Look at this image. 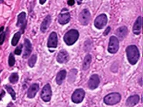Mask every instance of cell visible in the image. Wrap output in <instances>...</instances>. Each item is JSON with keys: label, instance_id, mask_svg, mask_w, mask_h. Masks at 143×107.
<instances>
[{"label": "cell", "instance_id": "obj_31", "mask_svg": "<svg viewBox=\"0 0 143 107\" xmlns=\"http://www.w3.org/2000/svg\"><path fill=\"white\" fill-rule=\"evenodd\" d=\"M74 3H75V2L73 1V0H70V1H68V2H67V4H68V5H69V6H73V5L74 4Z\"/></svg>", "mask_w": 143, "mask_h": 107}, {"label": "cell", "instance_id": "obj_14", "mask_svg": "<svg viewBox=\"0 0 143 107\" xmlns=\"http://www.w3.org/2000/svg\"><path fill=\"white\" fill-rule=\"evenodd\" d=\"M24 52H23V58H27L29 57V56L30 55V54L32 52V44L30 43V40L28 39H25V44H24Z\"/></svg>", "mask_w": 143, "mask_h": 107}, {"label": "cell", "instance_id": "obj_25", "mask_svg": "<svg viewBox=\"0 0 143 107\" xmlns=\"http://www.w3.org/2000/svg\"><path fill=\"white\" fill-rule=\"evenodd\" d=\"M36 62H37V56L35 54H34L29 59V61H28V66L30 67H31V68L34 67L35 64H36Z\"/></svg>", "mask_w": 143, "mask_h": 107}, {"label": "cell", "instance_id": "obj_15", "mask_svg": "<svg viewBox=\"0 0 143 107\" xmlns=\"http://www.w3.org/2000/svg\"><path fill=\"white\" fill-rule=\"evenodd\" d=\"M142 17L139 16L137 20H136L133 26V33L136 35H139L142 31Z\"/></svg>", "mask_w": 143, "mask_h": 107}, {"label": "cell", "instance_id": "obj_35", "mask_svg": "<svg viewBox=\"0 0 143 107\" xmlns=\"http://www.w3.org/2000/svg\"><path fill=\"white\" fill-rule=\"evenodd\" d=\"M3 29H4V27H3V26L0 28V33H1V32H2L3 31Z\"/></svg>", "mask_w": 143, "mask_h": 107}, {"label": "cell", "instance_id": "obj_5", "mask_svg": "<svg viewBox=\"0 0 143 107\" xmlns=\"http://www.w3.org/2000/svg\"><path fill=\"white\" fill-rule=\"evenodd\" d=\"M85 92L83 89L82 88H78L74 91L72 96V101L74 104H79L81 103L84 98Z\"/></svg>", "mask_w": 143, "mask_h": 107}, {"label": "cell", "instance_id": "obj_3", "mask_svg": "<svg viewBox=\"0 0 143 107\" xmlns=\"http://www.w3.org/2000/svg\"><path fill=\"white\" fill-rule=\"evenodd\" d=\"M121 100V95L119 93H112L104 98V102L107 105L112 106L118 104Z\"/></svg>", "mask_w": 143, "mask_h": 107}, {"label": "cell", "instance_id": "obj_27", "mask_svg": "<svg viewBox=\"0 0 143 107\" xmlns=\"http://www.w3.org/2000/svg\"><path fill=\"white\" fill-rule=\"evenodd\" d=\"M8 63H9V66L10 67L13 66L15 64V59L14 57V55L13 54H10V56H9V59H8Z\"/></svg>", "mask_w": 143, "mask_h": 107}, {"label": "cell", "instance_id": "obj_10", "mask_svg": "<svg viewBox=\"0 0 143 107\" xmlns=\"http://www.w3.org/2000/svg\"><path fill=\"white\" fill-rule=\"evenodd\" d=\"M99 82H100V81H99V78L98 75L94 74L89 78V82H88V87L91 90L96 89L98 87Z\"/></svg>", "mask_w": 143, "mask_h": 107}, {"label": "cell", "instance_id": "obj_6", "mask_svg": "<svg viewBox=\"0 0 143 107\" xmlns=\"http://www.w3.org/2000/svg\"><path fill=\"white\" fill-rule=\"evenodd\" d=\"M90 18H91V14H90L89 11L87 9H84L82 11V12L79 14V21L82 25L87 26L89 24Z\"/></svg>", "mask_w": 143, "mask_h": 107}, {"label": "cell", "instance_id": "obj_34", "mask_svg": "<svg viewBox=\"0 0 143 107\" xmlns=\"http://www.w3.org/2000/svg\"><path fill=\"white\" fill-rule=\"evenodd\" d=\"M7 107H15V106H14V105H13V104H12V103H10V104H9L8 106H7Z\"/></svg>", "mask_w": 143, "mask_h": 107}, {"label": "cell", "instance_id": "obj_12", "mask_svg": "<svg viewBox=\"0 0 143 107\" xmlns=\"http://www.w3.org/2000/svg\"><path fill=\"white\" fill-rule=\"evenodd\" d=\"M69 56L65 50L60 51L57 56V61L59 64H65L69 61Z\"/></svg>", "mask_w": 143, "mask_h": 107}, {"label": "cell", "instance_id": "obj_4", "mask_svg": "<svg viewBox=\"0 0 143 107\" xmlns=\"http://www.w3.org/2000/svg\"><path fill=\"white\" fill-rule=\"evenodd\" d=\"M119 41L116 36H111L109 39L108 52L110 54H115L119 49Z\"/></svg>", "mask_w": 143, "mask_h": 107}, {"label": "cell", "instance_id": "obj_20", "mask_svg": "<svg viewBox=\"0 0 143 107\" xmlns=\"http://www.w3.org/2000/svg\"><path fill=\"white\" fill-rule=\"evenodd\" d=\"M66 75H67V72L65 70H62L57 74L56 76V82L58 85H61L62 84L63 81L66 78Z\"/></svg>", "mask_w": 143, "mask_h": 107}, {"label": "cell", "instance_id": "obj_13", "mask_svg": "<svg viewBox=\"0 0 143 107\" xmlns=\"http://www.w3.org/2000/svg\"><path fill=\"white\" fill-rule=\"evenodd\" d=\"M127 33H128V29L126 26H121L118 28L116 32V35L117 36V39L122 41L127 36Z\"/></svg>", "mask_w": 143, "mask_h": 107}, {"label": "cell", "instance_id": "obj_18", "mask_svg": "<svg viewBox=\"0 0 143 107\" xmlns=\"http://www.w3.org/2000/svg\"><path fill=\"white\" fill-rule=\"evenodd\" d=\"M51 22H52V18H51L50 15L47 16L45 18V20H43V22L41 24V26H40V30L42 32H43V33L46 32V31L47 30L49 25L51 24Z\"/></svg>", "mask_w": 143, "mask_h": 107}, {"label": "cell", "instance_id": "obj_7", "mask_svg": "<svg viewBox=\"0 0 143 107\" xmlns=\"http://www.w3.org/2000/svg\"><path fill=\"white\" fill-rule=\"evenodd\" d=\"M107 23V16L105 14H100L94 20V26L97 29H102Z\"/></svg>", "mask_w": 143, "mask_h": 107}, {"label": "cell", "instance_id": "obj_33", "mask_svg": "<svg viewBox=\"0 0 143 107\" xmlns=\"http://www.w3.org/2000/svg\"><path fill=\"white\" fill-rule=\"evenodd\" d=\"M45 2H46V0H41V1H40V4H44Z\"/></svg>", "mask_w": 143, "mask_h": 107}, {"label": "cell", "instance_id": "obj_19", "mask_svg": "<svg viewBox=\"0 0 143 107\" xmlns=\"http://www.w3.org/2000/svg\"><path fill=\"white\" fill-rule=\"evenodd\" d=\"M139 102V96L138 95H134L129 97L126 102V105L129 107L134 106Z\"/></svg>", "mask_w": 143, "mask_h": 107}, {"label": "cell", "instance_id": "obj_30", "mask_svg": "<svg viewBox=\"0 0 143 107\" xmlns=\"http://www.w3.org/2000/svg\"><path fill=\"white\" fill-rule=\"evenodd\" d=\"M110 30H111V28L110 27H107L106 29V30L104 31V36H107L110 32Z\"/></svg>", "mask_w": 143, "mask_h": 107}, {"label": "cell", "instance_id": "obj_1", "mask_svg": "<svg viewBox=\"0 0 143 107\" xmlns=\"http://www.w3.org/2000/svg\"><path fill=\"white\" fill-rule=\"evenodd\" d=\"M126 53L129 62L132 65H134L137 63L139 58V52L138 48L136 46L134 45L129 46L126 49Z\"/></svg>", "mask_w": 143, "mask_h": 107}, {"label": "cell", "instance_id": "obj_24", "mask_svg": "<svg viewBox=\"0 0 143 107\" xmlns=\"http://www.w3.org/2000/svg\"><path fill=\"white\" fill-rule=\"evenodd\" d=\"M77 73V71L76 69H72L70 72H69V78H68V82L70 83L74 82L75 78H76V75Z\"/></svg>", "mask_w": 143, "mask_h": 107}, {"label": "cell", "instance_id": "obj_21", "mask_svg": "<svg viewBox=\"0 0 143 107\" xmlns=\"http://www.w3.org/2000/svg\"><path fill=\"white\" fill-rule=\"evenodd\" d=\"M91 62H92V56L90 54L86 55L83 61V64H82V68L84 71H87L89 68Z\"/></svg>", "mask_w": 143, "mask_h": 107}, {"label": "cell", "instance_id": "obj_8", "mask_svg": "<svg viewBox=\"0 0 143 107\" xmlns=\"http://www.w3.org/2000/svg\"><path fill=\"white\" fill-rule=\"evenodd\" d=\"M41 98L45 102H49L52 98V89L49 84H46L41 93Z\"/></svg>", "mask_w": 143, "mask_h": 107}, {"label": "cell", "instance_id": "obj_16", "mask_svg": "<svg viewBox=\"0 0 143 107\" xmlns=\"http://www.w3.org/2000/svg\"><path fill=\"white\" fill-rule=\"evenodd\" d=\"M39 85L37 84H32L30 88L28 89V92H27V97L29 98H33L36 96L37 93L38 92L39 90Z\"/></svg>", "mask_w": 143, "mask_h": 107}, {"label": "cell", "instance_id": "obj_17", "mask_svg": "<svg viewBox=\"0 0 143 107\" xmlns=\"http://www.w3.org/2000/svg\"><path fill=\"white\" fill-rule=\"evenodd\" d=\"M26 24V14L25 12H22L17 16V26L22 28V32H24L23 26Z\"/></svg>", "mask_w": 143, "mask_h": 107}, {"label": "cell", "instance_id": "obj_26", "mask_svg": "<svg viewBox=\"0 0 143 107\" xmlns=\"http://www.w3.org/2000/svg\"><path fill=\"white\" fill-rule=\"evenodd\" d=\"M5 88H6V90L7 91V92L9 93L10 95H11L12 99H13V100H15V99H16V93L15 92L14 89L11 87V86H5Z\"/></svg>", "mask_w": 143, "mask_h": 107}, {"label": "cell", "instance_id": "obj_9", "mask_svg": "<svg viewBox=\"0 0 143 107\" xmlns=\"http://www.w3.org/2000/svg\"><path fill=\"white\" fill-rule=\"evenodd\" d=\"M70 20V14L67 9L62 10L58 16V22L61 25L67 24Z\"/></svg>", "mask_w": 143, "mask_h": 107}, {"label": "cell", "instance_id": "obj_2", "mask_svg": "<svg viewBox=\"0 0 143 107\" xmlns=\"http://www.w3.org/2000/svg\"><path fill=\"white\" fill-rule=\"evenodd\" d=\"M79 32L75 29H71L68 31L64 36V41L67 45L72 46L77 41L79 38Z\"/></svg>", "mask_w": 143, "mask_h": 107}, {"label": "cell", "instance_id": "obj_11", "mask_svg": "<svg viewBox=\"0 0 143 107\" xmlns=\"http://www.w3.org/2000/svg\"><path fill=\"white\" fill-rule=\"evenodd\" d=\"M58 44V38H57V34L55 32L51 33L48 39L47 42V46L49 48H56Z\"/></svg>", "mask_w": 143, "mask_h": 107}, {"label": "cell", "instance_id": "obj_28", "mask_svg": "<svg viewBox=\"0 0 143 107\" xmlns=\"http://www.w3.org/2000/svg\"><path fill=\"white\" fill-rule=\"evenodd\" d=\"M22 45L20 44L19 46H17L15 50V54L16 55H20L22 54Z\"/></svg>", "mask_w": 143, "mask_h": 107}, {"label": "cell", "instance_id": "obj_22", "mask_svg": "<svg viewBox=\"0 0 143 107\" xmlns=\"http://www.w3.org/2000/svg\"><path fill=\"white\" fill-rule=\"evenodd\" d=\"M20 37H21V33L20 32H17L14 35L13 38L12 39V45L13 46H17V44L18 43L19 40H20Z\"/></svg>", "mask_w": 143, "mask_h": 107}, {"label": "cell", "instance_id": "obj_29", "mask_svg": "<svg viewBox=\"0 0 143 107\" xmlns=\"http://www.w3.org/2000/svg\"><path fill=\"white\" fill-rule=\"evenodd\" d=\"M5 39V33H2L0 34V45L4 43Z\"/></svg>", "mask_w": 143, "mask_h": 107}, {"label": "cell", "instance_id": "obj_32", "mask_svg": "<svg viewBox=\"0 0 143 107\" xmlns=\"http://www.w3.org/2000/svg\"><path fill=\"white\" fill-rule=\"evenodd\" d=\"M5 95V92L4 91H2V92H1V94H0V101L2 99V97L4 96Z\"/></svg>", "mask_w": 143, "mask_h": 107}, {"label": "cell", "instance_id": "obj_23", "mask_svg": "<svg viewBox=\"0 0 143 107\" xmlns=\"http://www.w3.org/2000/svg\"><path fill=\"white\" fill-rule=\"evenodd\" d=\"M18 80H19V76H18V74L17 73L12 74L10 75V77H9V81H10V82L12 83V84H17V82H18Z\"/></svg>", "mask_w": 143, "mask_h": 107}]
</instances>
